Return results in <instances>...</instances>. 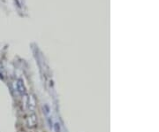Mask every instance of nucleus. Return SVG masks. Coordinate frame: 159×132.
<instances>
[{
    "label": "nucleus",
    "mask_w": 159,
    "mask_h": 132,
    "mask_svg": "<svg viewBox=\"0 0 159 132\" xmlns=\"http://www.w3.org/2000/svg\"><path fill=\"white\" fill-rule=\"evenodd\" d=\"M26 122H27V126L30 129H33L37 125V116L35 113H31L26 119Z\"/></svg>",
    "instance_id": "obj_1"
},
{
    "label": "nucleus",
    "mask_w": 159,
    "mask_h": 132,
    "mask_svg": "<svg viewBox=\"0 0 159 132\" xmlns=\"http://www.w3.org/2000/svg\"><path fill=\"white\" fill-rule=\"evenodd\" d=\"M27 107L30 113H34L36 107V99L35 97V95L30 94L28 97V102H27Z\"/></svg>",
    "instance_id": "obj_2"
},
{
    "label": "nucleus",
    "mask_w": 159,
    "mask_h": 132,
    "mask_svg": "<svg viewBox=\"0 0 159 132\" xmlns=\"http://www.w3.org/2000/svg\"><path fill=\"white\" fill-rule=\"evenodd\" d=\"M16 85H17V90L20 92V94H21V95L26 94V87H25L24 83L22 82V80H18L16 83Z\"/></svg>",
    "instance_id": "obj_3"
},
{
    "label": "nucleus",
    "mask_w": 159,
    "mask_h": 132,
    "mask_svg": "<svg viewBox=\"0 0 159 132\" xmlns=\"http://www.w3.org/2000/svg\"><path fill=\"white\" fill-rule=\"evenodd\" d=\"M55 130H56V132H60V128L59 123H56L55 124Z\"/></svg>",
    "instance_id": "obj_4"
}]
</instances>
